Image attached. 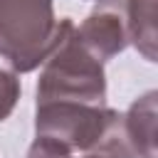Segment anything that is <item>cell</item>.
Listing matches in <instances>:
<instances>
[{"mask_svg": "<svg viewBox=\"0 0 158 158\" xmlns=\"http://www.w3.org/2000/svg\"><path fill=\"white\" fill-rule=\"evenodd\" d=\"M72 25L69 17H54L52 0H0V59L12 72H32L52 54Z\"/></svg>", "mask_w": 158, "mask_h": 158, "instance_id": "obj_1", "label": "cell"}, {"mask_svg": "<svg viewBox=\"0 0 158 158\" xmlns=\"http://www.w3.org/2000/svg\"><path fill=\"white\" fill-rule=\"evenodd\" d=\"M77 25L62 37L52 54L40 64L37 101H79V104H106V77L104 62H99L74 32Z\"/></svg>", "mask_w": 158, "mask_h": 158, "instance_id": "obj_2", "label": "cell"}, {"mask_svg": "<svg viewBox=\"0 0 158 158\" xmlns=\"http://www.w3.org/2000/svg\"><path fill=\"white\" fill-rule=\"evenodd\" d=\"M114 109L106 104H79V101H37L35 133L47 138L69 153H89L104 136Z\"/></svg>", "mask_w": 158, "mask_h": 158, "instance_id": "obj_3", "label": "cell"}, {"mask_svg": "<svg viewBox=\"0 0 158 158\" xmlns=\"http://www.w3.org/2000/svg\"><path fill=\"white\" fill-rule=\"evenodd\" d=\"M131 17L133 0H99L94 12L74 32L99 62H106L131 44Z\"/></svg>", "mask_w": 158, "mask_h": 158, "instance_id": "obj_4", "label": "cell"}, {"mask_svg": "<svg viewBox=\"0 0 158 158\" xmlns=\"http://www.w3.org/2000/svg\"><path fill=\"white\" fill-rule=\"evenodd\" d=\"M138 158H156V91H148L123 114Z\"/></svg>", "mask_w": 158, "mask_h": 158, "instance_id": "obj_5", "label": "cell"}, {"mask_svg": "<svg viewBox=\"0 0 158 158\" xmlns=\"http://www.w3.org/2000/svg\"><path fill=\"white\" fill-rule=\"evenodd\" d=\"M133 32L131 44L148 59H156V2L153 0H133Z\"/></svg>", "mask_w": 158, "mask_h": 158, "instance_id": "obj_6", "label": "cell"}, {"mask_svg": "<svg viewBox=\"0 0 158 158\" xmlns=\"http://www.w3.org/2000/svg\"><path fill=\"white\" fill-rule=\"evenodd\" d=\"M20 99V79L12 69L0 67V121H5Z\"/></svg>", "mask_w": 158, "mask_h": 158, "instance_id": "obj_7", "label": "cell"}, {"mask_svg": "<svg viewBox=\"0 0 158 158\" xmlns=\"http://www.w3.org/2000/svg\"><path fill=\"white\" fill-rule=\"evenodd\" d=\"M27 158H77V156H74V153H69L67 148H62V146H57V143L47 141V138H37V136H35V143L30 146ZM79 158H91V156L81 153Z\"/></svg>", "mask_w": 158, "mask_h": 158, "instance_id": "obj_8", "label": "cell"}]
</instances>
